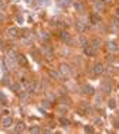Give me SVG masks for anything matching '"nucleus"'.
Instances as JSON below:
<instances>
[{"label":"nucleus","instance_id":"nucleus-1","mask_svg":"<svg viewBox=\"0 0 119 134\" xmlns=\"http://www.w3.org/2000/svg\"><path fill=\"white\" fill-rule=\"evenodd\" d=\"M7 35L10 38H17V37H20V30L17 27H10L7 30Z\"/></svg>","mask_w":119,"mask_h":134},{"label":"nucleus","instance_id":"nucleus-2","mask_svg":"<svg viewBox=\"0 0 119 134\" xmlns=\"http://www.w3.org/2000/svg\"><path fill=\"white\" fill-rule=\"evenodd\" d=\"M106 48H108V51H110V52H116V51L119 50L118 42L113 41V40H110V41L106 42Z\"/></svg>","mask_w":119,"mask_h":134},{"label":"nucleus","instance_id":"nucleus-3","mask_svg":"<svg viewBox=\"0 0 119 134\" xmlns=\"http://www.w3.org/2000/svg\"><path fill=\"white\" fill-rule=\"evenodd\" d=\"M92 72L95 74V75H101L102 72H103V65H102V64H99V62L94 64V67H92Z\"/></svg>","mask_w":119,"mask_h":134},{"label":"nucleus","instance_id":"nucleus-4","mask_svg":"<svg viewBox=\"0 0 119 134\" xmlns=\"http://www.w3.org/2000/svg\"><path fill=\"white\" fill-rule=\"evenodd\" d=\"M60 72L64 74L65 76H71V74H72V72H71V68L68 67L67 64H62V65L60 67Z\"/></svg>","mask_w":119,"mask_h":134},{"label":"nucleus","instance_id":"nucleus-5","mask_svg":"<svg viewBox=\"0 0 119 134\" xmlns=\"http://www.w3.org/2000/svg\"><path fill=\"white\" fill-rule=\"evenodd\" d=\"M1 123H3V127H4V128H8V127H11L13 124H14V120H13L11 117H8V116H6V117L3 119Z\"/></svg>","mask_w":119,"mask_h":134},{"label":"nucleus","instance_id":"nucleus-6","mask_svg":"<svg viewBox=\"0 0 119 134\" xmlns=\"http://www.w3.org/2000/svg\"><path fill=\"white\" fill-rule=\"evenodd\" d=\"M17 65H20V67H26L27 65V59H26L24 55L17 54Z\"/></svg>","mask_w":119,"mask_h":134},{"label":"nucleus","instance_id":"nucleus-7","mask_svg":"<svg viewBox=\"0 0 119 134\" xmlns=\"http://www.w3.org/2000/svg\"><path fill=\"white\" fill-rule=\"evenodd\" d=\"M10 89H11L14 93H20V92H21V83H18V82H13V83H10Z\"/></svg>","mask_w":119,"mask_h":134},{"label":"nucleus","instance_id":"nucleus-8","mask_svg":"<svg viewBox=\"0 0 119 134\" xmlns=\"http://www.w3.org/2000/svg\"><path fill=\"white\" fill-rule=\"evenodd\" d=\"M60 38L64 42H68V44L71 42V35H69L67 31H61V33H60Z\"/></svg>","mask_w":119,"mask_h":134},{"label":"nucleus","instance_id":"nucleus-9","mask_svg":"<svg viewBox=\"0 0 119 134\" xmlns=\"http://www.w3.org/2000/svg\"><path fill=\"white\" fill-rule=\"evenodd\" d=\"M94 50H95V48H94L92 45H85L84 47V52L88 57H94V55H95V51Z\"/></svg>","mask_w":119,"mask_h":134},{"label":"nucleus","instance_id":"nucleus-10","mask_svg":"<svg viewBox=\"0 0 119 134\" xmlns=\"http://www.w3.org/2000/svg\"><path fill=\"white\" fill-rule=\"evenodd\" d=\"M82 92L85 93V95H94V92H95V89H94L91 85H85L84 88H82Z\"/></svg>","mask_w":119,"mask_h":134},{"label":"nucleus","instance_id":"nucleus-11","mask_svg":"<svg viewBox=\"0 0 119 134\" xmlns=\"http://www.w3.org/2000/svg\"><path fill=\"white\" fill-rule=\"evenodd\" d=\"M91 23H92V24L101 23V16H99V14H96V13H92V14H91Z\"/></svg>","mask_w":119,"mask_h":134},{"label":"nucleus","instance_id":"nucleus-12","mask_svg":"<svg viewBox=\"0 0 119 134\" xmlns=\"http://www.w3.org/2000/svg\"><path fill=\"white\" fill-rule=\"evenodd\" d=\"M24 130H26V124L23 123V121H18L17 126H16V131L17 133H23Z\"/></svg>","mask_w":119,"mask_h":134},{"label":"nucleus","instance_id":"nucleus-13","mask_svg":"<svg viewBox=\"0 0 119 134\" xmlns=\"http://www.w3.org/2000/svg\"><path fill=\"white\" fill-rule=\"evenodd\" d=\"M102 90H103L105 93H109L110 92V85L106 81H103V82H102Z\"/></svg>","mask_w":119,"mask_h":134},{"label":"nucleus","instance_id":"nucleus-14","mask_svg":"<svg viewBox=\"0 0 119 134\" xmlns=\"http://www.w3.org/2000/svg\"><path fill=\"white\" fill-rule=\"evenodd\" d=\"M94 6H95V8H96V13H98V11H103V8H105V6H103V1H96Z\"/></svg>","mask_w":119,"mask_h":134},{"label":"nucleus","instance_id":"nucleus-15","mask_svg":"<svg viewBox=\"0 0 119 134\" xmlns=\"http://www.w3.org/2000/svg\"><path fill=\"white\" fill-rule=\"evenodd\" d=\"M60 124L62 127H69V120H67L65 117H61L60 119Z\"/></svg>","mask_w":119,"mask_h":134},{"label":"nucleus","instance_id":"nucleus-16","mask_svg":"<svg viewBox=\"0 0 119 134\" xmlns=\"http://www.w3.org/2000/svg\"><path fill=\"white\" fill-rule=\"evenodd\" d=\"M101 44H102V41L99 40V38H94V40H92V47L95 48V50H96V48H99V45H101Z\"/></svg>","mask_w":119,"mask_h":134},{"label":"nucleus","instance_id":"nucleus-17","mask_svg":"<svg viewBox=\"0 0 119 134\" xmlns=\"http://www.w3.org/2000/svg\"><path fill=\"white\" fill-rule=\"evenodd\" d=\"M76 28H78L79 31H85V28H86V25H84V24H82V23H81V21H78V23H76Z\"/></svg>","mask_w":119,"mask_h":134},{"label":"nucleus","instance_id":"nucleus-18","mask_svg":"<svg viewBox=\"0 0 119 134\" xmlns=\"http://www.w3.org/2000/svg\"><path fill=\"white\" fill-rule=\"evenodd\" d=\"M50 76H52L54 79H58V78H60L58 72H57V71H54V69H51V71H50Z\"/></svg>","mask_w":119,"mask_h":134},{"label":"nucleus","instance_id":"nucleus-19","mask_svg":"<svg viewBox=\"0 0 119 134\" xmlns=\"http://www.w3.org/2000/svg\"><path fill=\"white\" fill-rule=\"evenodd\" d=\"M41 130H40V127H37V126H33V127H30V133H40Z\"/></svg>","mask_w":119,"mask_h":134},{"label":"nucleus","instance_id":"nucleus-20","mask_svg":"<svg viewBox=\"0 0 119 134\" xmlns=\"http://www.w3.org/2000/svg\"><path fill=\"white\" fill-rule=\"evenodd\" d=\"M6 7H7L6 0H0V10H6Z\"/></svg>","mask_w":119,"mask_h":134},{"label":"nucleus","instance_id":"nucleus-21","mask_svg":"<svg viewBox=\"0 0 119 134\" xmlns=\"http://www.w3.org/2000/svg\"><path fill=\"white\" fill-rule=\"evenodd\" d=\"M0 102H1L3 104H6V103H7V99H6V96L3 95V92H0Z\"/></svg>","mask_w":119,"mask_h":134},{"label":"nucleus","instance_id":"nucleus-22","mask_svg":"<svg viewBox=\"0 0 119 134\" xmlns=\"http://www.w3.org/2000/svg\"><path fill=\"white\" fill-rule=\"evenodd\" d=\"M108 106H109L110 109H115V106H116V104H115V100H113V99H110V100L108 102Z\"/></svg>","mask_w":119,"mask_h":134},{"label":"nucleus","instance_id":"nucleus-23","mask_svg":"<svg viewBox=\"0 0 119 134\" xmlns=\"http://www.w3.org/2000/svg\"><path fill=\"white\" fill-rule=\"evenodd\" d=\"M84 130H85V133H94V128L91 126H85Z\"/></svg>","mask_w":119,"mask_h":134},{"label":"nucleus","instance_id":"nucleus-24","mask_svg":"<svg viewBox=\"0 0 119 134\" xmlns=\"http://www.w3.org/2000/svg\"><path fill=\"white\" fill-rule=\"evenodd\" d=\"M1 113H3L4 116H7V114H8V110H7V109H4V110H3V112H1Z\"/></svg>","mask_w":119,"mask_h":134},{"label":"nucleus","instance_id":"nucleus-25","mask_svg":"<svg viewBox=\"0 0 119 134\" xmlns=\"http://www.w3.org/2000/svg\"><path fill=\"white\" fill-rule=\"evenodd\" d=\"M116 17H118V18H119V8H118V10H116Z\"/></svg>","mask_w":119,"mask_h":134},{"label":"nucleus","instance_id":"nucleus-26","mask_svg":"<svg viewBox=\"0 0 119 134\" xmlns=\"http://www.w3.org/2000/svg\"><path fill=\"white\" fill-rule=\"evenodd\" d=\"M110 1H112V0H105V3H110Z\"/></svg>","mask_w":119,"mask_h":134},{"label":"nucleus","instance_id":"nucleus-27","mask_svg":"<svg viewBox=\"0 0 119 134\" xmlns=\"http://www.w3.org/2000/svg\"><path fill=\"white\" fill-rule=\"evenodd\" d=\"M118 88H119V86H118Z\"/></svg>","mask_w":119,"mask_h":134}]
</instances>
